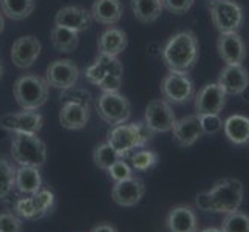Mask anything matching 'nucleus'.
<instances>
[{
  "instance_id": "obj_19",
  "label": "nucleus",
  "mask_w": 249,
  "mask_h": 232,
  "mask_svg": "<svg viewBox=\"0 0 249 232\" xmlns=\"http://www.w3.org/2000/svg\"><path fill=\"white\" fill-rule=\"evenodd\" d=\"M166 226L169 232H198V217L192 206L179 204L169 211Z\"/></svg>"
},
{
  "instance_id": "obj_7",
  "label": "nucleus",
  "mask_w": 249,
  "mask_h": 232,
  "mask_svg": "<svg viewBox=\"0 0 249 232\" xmlns=\"http://www.w3.org/2000/svg\"><path fill=\"white\" fill-rule=\"evenodd\" d=\"M94 107H96L99 118L111 127L127 123L132 115L130 101L118 91H102Z\"/></svg>"
},
{
  "instance_id": "obj_39",
  "label": "nucleus",
  "mask_w": 249,
  "mask_h": 232,
  "mask_svg": "<svg viewBox=\"0 0 249 232\" xmlns=\"http://www.w3.org/2000/svg\"><path fill=\"white\" fill-rule=\"evenodd\" d=\"M195 0H162V6L169 13L174 14H184L192 8Z\"/></svg>"
},
{
  "instance_id": "obj_29",
  "label": "nucleus",
  "mask_w": 249,
  "mask_h": 232,
  "mask_svg": "<svg viewBox=\"0 0 249 232\" xmlns=\"http://www.w3.org/2000/svg\"><path fill=\"white\" fill-rule=\"evenodd\" d=\"M16 189V167L5 157L0 158V200L10 196Z\"/></svg>"
},
{
  "instance_id": "obj_13",
  "label": "nucleus",
  "mask_w": 249,
  "mask_h": 232,
  "mask_svg": "<svg viewBox=\"0 0 249 232\" xmlns=\"http://www.w3.org/2000/svg\"><path fill=\"white\" fill-rule=\"evenodd\" d=\"M0 125L8 132L37 133L44 127V116L36 110H22L19 113H5L0 118Z\"/></svg>"
},
{
  "instance_id": "obj_22",
  "label": "nucleus",
  "mask_w": 249,
  "mask_h": 232,
  "mask_svg": "<svg viewBox=\"0 0 249 232\" xmlns=\"http://www.w3.org/2000/svg\"><path fill=\"white\" fill-rule=\"evenodd\" d=\"M124 8L121 0H94L91 5V19L101 25H116L121 20Z\"/></svg>"
},
{
  "instance_id": "obj_43",
  "label": "nucleus",
  "mask_w": 249,
  "mask_h": 232,
  "mask_svg": "<svg viewBox=\"0 0 249 232\" xmlns=\"http://www.w3.org/2000/svg\"><path fill=\"white\" fill-rule=\"evenodd\" d=\"M3 27H5V20H3V16L0 14V34L3 31Z\"/></svg>"
},
{
  "instance_id": "obj_30",
  "label": "nucleus",
  "mask_w": 249,
  "mask_h": 232,
  "mask_svg": "<svg viewBox=\"0 0 249 232\" xmlns=\"http://www.w3.org/2000/svg\"><path fill=\"white\" fill-rule=\"evenodd\" d=\"M118 160H123V158L119 157V153L111 147L108 143L99 144L98 147L93 150V162H94V166L99 167L101 170H107Z\"/></svg>"
},
{
  "instance_id": "obj_25",
  "label": "nucleus",
  "mask_w": 249,
  "mask_h": 232,
  "mask_svg": "<svg viewBox=\"0 0 249 232\" xmlns=\"http://www.w3.org/2000/svg\"><path fill=\"white\" fill-rule=\"evenodd\" d=\"M42 189V177L39 167L19 166L16 169V191L20 195H33Z\"/></svg>"
},
{
  "instance_id": "obj_9",
  "label": "nucleus",
  "mask_w": 249,
  "mask_h": 232,
  "mask_svg": "<svg viewBox=\"0 0 249 232\" xmlns=\"http://www.w3.org/2000/svg\"><path fill=\"white\" fill-rule=\"evenodd\" d=\"M161 93L170 104H186L194 96V81L186 71H170L161 82Z\"/></svg>"
},
{
  "instance_id": "obj_27",
  "label": "nucleus",
  "mask_w": 249,
  "mask_h": 232,
  "mask_svg": "<svg viewBox=\"0 0 249 232\" xmlns=\"http://www.w3.org/2000/svg\"><path fill=\"white\" fill-rule=\"evenodd\" d=\"M50 40L53 47L61 53H71L79 45V36L73 30L54 25L50 33Z\"/></svg>"
},
{
  "instance_id": "obj_35",
  "label": "nucleus",
  "mask_w": 249,
  "mask_h": 232,
  "mask_svg": "<svg viewBox=\"0 0 249 232\" xmlns=\"http://www.w3.org/2000/svg\"><path fill=\"white\" fill-rule=\"evenodd\" d=\"M61 99L64 102H76V104H81L90 108V102H91V94L85 90V89H79V87H71L62 90L61 93Z\"/></svg>"
},
{
  "instance_id": "obj_42",
  "label": "nucleus",
  "mask_w": 249,
  "mask_h": 232,
  "mask_svg": "<svg viewBox=\"0 0 249 232\" xmlns=\"http://www.w3.org/2000/svg\"><path fill=\"white\" fill-rule=\"evenodd\" d=\"M198 232H223L221 228H206V229H201Z\"/></svg>"
},
{
  "instance_id": "obj_24",
  "label": "nucleus",
  "mask_w": 249,
  "mask_h": 232,
  "mask_svg": "<svg viewBox=\"0 0 249 232\" xmlns=\"http://www.w3.org/2000/svg\"><path fill=\"white\" fill-rule=\"evenodd\" d=\"M223 132L226 138L235 145L249 143V118L245 115H231L223 123Z\"/></svg>"
},
{
  "instance_id": "obj_33",
  "label": "nucleus",
  "mask_w": 249,
  "mask_h": 232,
  "mask_svg": "<svg viewBox=\"0 0 249 232\" xmlns=\"http://www.w3.org/2000/svg\"><path fill=\"white\" fill-rule=\"evenodd\" d=\"M158 153L153 152V150H136L135 153L130 155V161H132V167L135 170H140V172H144V170H149L152 169L153 166L158 164Z\"/></svg>"
},
{
  "instance_id": "obj_31",
  "label": "nucleus",
  "mask_w": 249,
  "mask_h": 232,
  "mask_svg": "<svg viewBox=\"0 0 249 232\" xmlns=\"http://www.w3.org/2000/svg\"><path fill=\"white\" fill-rule=\"evenodd\" d=\"M223 232H249V215L245 212L234 211L226 214L221 223Z\"/></svg>"
},
{
  "instance_id": "obj_34",
  "label": "nucleus",
  "mask_w": 249,
  "mask_h": 232,
  "mask_svg": "<svg viewBox=\"0 0 249 232\" xmlns=\"http://www.w3.org/2000/svg\"><path fill=\"white\" fill-rule=\"evenodd\" d=\"M14 212L17 217H20L23 220H33V221L40 220L39 212L36 211V208H34L30 195L25 196V198H19L14 203Z\"/></svg>"
},
{
  "instance_id": "obj_12",
  "label": "nucleus",
  "mask_w": 249,
  "mask_h": 232,
  "mask_svg": "<svg viewBox=\"0 0 249 232\" xmlns=\"http://www.w3.org/2000/svg\"><path fill=\"white\" fill-rule=\"evenodd\" d=\"M226 106V93L218 84H206L195 96V115H220Z\"/></svg>"
},
{
  "instance_id": "obj_11",
  "label": "nucleus",
  "mask_w": 249,
  "mask_h": 232,
  "mask_svg": "<svg viewBox=\"0 0 249 232\" xmlns=\"http://www.w3.org/2000/svg\"><path fill=\"white\" fill-rule=\"evenodd\" d=\"M79 79V68L70 59H57L47 67L45 81L48 87L67 90L76 85Z\"/></svg>"
},
{
  "instance_id": "obj_5",
  "label": "nucleus",
  "mask_w": 249,
  "mask_h": 232,
  "mask_svg": "<svg viewBox=\"0 0 249 232\" xmlns=\"http://www.w3.org/2000/svg\"><path fill=\"white\" fill-rule=\"evenodd\" d=\"M208 192L211 196V212L226 215L240 209L245 196V186L237 178H223Z\"/></svg>"
},
{
  "instance_id": "obj_6",
  "label": "nucleus",
  "mask_w": 249,
  "mask_h": 232,
  "mask_svg": "<svg viewBox=\"0 0 249 232\" xmlns=\"http://www.w3.org/2000/svg\"><path fill=\"white\" fill-rule=\"evenodd\" d=\"M13 93L22 110H37L48 99V84L37 74H23L14 82Z\"/></svg>"
},
{
  "instance_id": "obj_15",
  "label": "nucleus",
  "mask_w": 249,
  "mask_h": 232,
  "mask_svg": "<svg viewBox=\"0 0 249 232\" xmlns=\"http://www.w3.org/2000/svg\"><path fill=\"white\" fill-rule=\"evenodd\" d=\"M217 51L226 65H240L246 59V45L238 31L220 33L217 40Z\"/></svg>"
},
{
  "instance_id": "obj_36",
  "label": "nucleus",
  "mask_w": 249,
  "mask_h": 232,
  "mask_svg": "<svg viewBox=\"0 0 249 232\" xmlns=\"http://www.w3.org/2000/svg\"><path fill=\"white\" fill-rule=\"evenodd\" d=\"M198 118L203 135H215L223 130V123L225 121H223L220 115H201Z\"/></svg>"
},
{
  "instance_id": "obj_32",
  "label": "nucleus",
  "mask_w": 249,
  "mask_h": 232,
  "mask_svg": "<svg viewBox=\"0 0 249 232\" xmlns=\"http://www.w3.org/2000/svg\"><path fill=\"white\" fill-rule=\"evenodd\" d=\"M30 196L33 200L34 208H36V211L39 212L40 218H44L48 212L53 211L56 198H54V194L48 191V189H40V191H37L36 194H33Z\"/></svg>"
},
{
  "instance_id": "obj_17",
  "label": "nucleus",
  "mask_w": 249,
  "mask_h": 232,
  "mask_svg": "<svg viewBox=\"0 0 249 232\" xmlns=\"http://www.w3.org/2000/svg\"><path fill=\"white\" fill-rule=\"evenodd\" d=\"M54 23L57 27H64L73 30L76 33L87 31L91 25V14L85 8L78 5H70L61 8L54 17Z\"/></svg>"
},
{
  "instance_id": "obj_1",
  "label": "nucleus",
  "mask_w": 249,
  "mask_h": 232,
  "mask_svg": "<svg viewBox=\"0 0 249 232\" xmlns=\"http://www.w3.org/2000/svg\"><path fill=\"white\" fill-rule=\"evenodd\" d=\"M162 61L170 71H189L198 61V37L191 30L174 34L161 51Z\"/></svg>"
},
{
  "instance_id": "obj_37",
  "label": "nucleus",
  "mask_w": 249,
  "mask_h": 232,
  "mask_svg": "<svg viewBox=\"0 0 249 232\" xmlns=\"http://www.w3.org/2000/svg\"><path fill=\"white\" fill-rule=\"evenodd\" d=\"M107 172H108L110 178L113 179L115 183H116V181H123V179H125V178L133 177V170H132V167L128 166L124 160H118L116 162H113V164H111V166L107 169Z\"/></svg>"
},
{
  "instance_id": "obj_8",
  "label": "nucleus",
  "mask_w": 249,
  "mask_h": 232,
  "mask_svg": "<svg viewBox=\"0 0 249 232\" xmlns=\"http://www.w3.org/2000/svg\"><path fill=\"white\" fill-rule=\"evenodd\" d=\"M211 20L220 33L238 31L243 25V8L235 0H208Z\"/></svg>"
},
{
  "instance_id": "obj_3",
  "label": "nucleus",
  "mask_w": 249,
  "mask_h": 232,
  "mask_svg": "<svg viewBox=\"0 0 249 232\" xmlns=\"http://www.w3.org/2000/svg\"><path fill=\"white\" fill-rule=\"evenodd\" d=\"M123 64L116 56L101 53L89 68H85L87 81L98 85L102 91H118L123 84Z\"/></svg>"
},
{
  "instance_id": "obj_45",
  "label": "nucleus",
  "mask_w": 249,
  "mask_h": 232,
  "mask_svg": "<svg viewBox=\"0 0 249 232\" xmlns=\"http://www.w3.org/2000/svg\"><path fill=\"white\" fill-rule=\"evenodd\" d=\"M248 145H249V143H248Z\"/></svg>"
},
{
  "instance_id": "obj_26",
  "label": "nucleus",
  "mask_w": 249,
  "mask_h": 232,
  "mask_svg": "<svg viewBox=\"0 0 249 232\" xmlns=\"http://www.w3.org/2000/svg\"><path fill=\"white\" fill-rule=\"evenodd\" d=\"M162 10H164L162 0H132L133 16L141 23H152L158 20Z\"/></svg>"
},
{
  "instance_id": "obj_10",
  "label": "nucleus",
  "mask_w": 249,
  "mask_h": 232,
  "mask_svg": "<svg viewBox=\"0 0 249 232\" xmlns=\"http://www.w3.org/2000/svg\"><path fill=\"white\" fill-rule=\"evenodd\" d=\"M175 121V111L166 99H153L145 107L144 123L153 133L170 132Z\"/></svg>"
},
{
  "instance_id": "obj_20",
  "label": "nucleus",
  "mask_w": 249,
  "mask_h": 232,
  "mask_svg": "<svg viewBox=\"0 0 249 232\" xmlns=\"http://www.w3.org/2000/svg\"><path fill=\"white\" fill-rule=\"evenodd\" d=\"M217 84L226 94H242L249 87V73L243 64L226 65L220 71Z\"/></svg>"
},
{
  "instance_id": "obj_23",
  "label": "nucleus",
  "mask_w": 249,
  "mask_h": 232,
  "mask_svg": "<svg viewBox=\"0 0 249 232\" xmlns=\"http://www.w3.org/2000/svg\"><path fill=\"white\" fill-rule=\"evenodd\" d=\"M127 34L116 27H110L101 34L98 40V50L101 54H108V56H118L127 48Z\"/></svg>"
},
{
  "instance_id": "obj_14",
  "label": "nucleus",
  "mask_w": 249,
  "mask_h": 232,
  "mask_svg": "<svg viewBox=\"0 0 249 232\" xmlns=\"http://www.w3.org/2000/svg\"><path fill=\"white\" fill-rule=\"evenodd\" d=\"M145 194V186L141 178L130 177L123 181H116L111 187V200L121 208H133Z\"/></svg>"
},
{
  "instance_id": "obj_16",
  "label": "nucleus",
  "mask_w": 249,
  "mask_h": 232,
  "mask_svg": "<svg viewBox=\"0 0 249 232\" xmlns=\"http://www.w3.org/2000/svg\"><path fill=\"white\" fill-rule=\"evenodd\" d=\"M170 132L174 143L179 147H191L203 136L200 118L196 115H189L177 119Z\"/></svg>"
},
{
  "instance_id": "obj_41",
  "label": "nucleus",
  "mask_w": 249,
  "mask_h": 232,
  "mask_svg": "<svg viewBox=\"0 0 249 232\" xmlns=\"http://www.w3.org/2000/svg\"><path fill=\"white\" fill-rule=\"evenodd\" d=\"M90 232H118L115 226L108 225V223H99V225L94 226Z\"/></svg>"
},
{
  "instance_id": "obj_44",
  "label": "nucleus",
  "mask_w": 249,
  "mask_h": 232,
  "mask_svg": "<svg viewBox=\"0 0 249 232\" xmlns=\"http://www.w3.org/2000/svg\"><path fill=\"white\" fill-rule=\"evenodd\" d=\"M2 73H3V67H2V61H0V77H2Z\"/></svg>"
},
{
  "instance_id": "obj_21",
  "label": "nucleus",
  "mask_w": 249,
  "mask_h": 232,
  "mask_svg": "<svg viewBox=\"0 0 249 232\" xmlns=\"http://www.w3.org/2000/svg\"><path fill=\"white\" fill-rule=\"evenodd\" d=\"M90 119V108L76 104V102H64L59 111V123L67 130H81L87 125Z\"/></svg>"
},
{
  "instance_id": "obj_2",
  "label": "nucleus",
  "mask_w": 249,
  "mask_h": 232,
  "mask_svg": "<svg viewBox=\"0 0 249 232\" xmlns=\"http://www.w3.org/2000/svg\"><path fill=\"white\" fill-rule=\"evenodd\" d=\"M153 133L144 121L133 124L113 125L107 133V143L113 147L123 160L127 158L133 150L142 149L152 138Z\"/></svg>"
},
{
  "instance_id": "obj_4",
  "label": "nucleus",
  "mask_w": 249,
  "mask_h": 232,
  "mask_svg": "<svg viewBox=\"0 0 249 232\" xmlns=\"http://www.w3.org/2000/svg\"><path fill=\"white\" fill-rule=\"evenodd\" d=\"M11 157L19 166L40 167L47 161V147L37 133L14 132L11 138Z\"/></svg>"
},
{
  "instance_id": "obj_38",
  "label": "nucleus",
  "mask_w": 249,
  "mask_h": 232,
  "mask_svg": "<svg viewBox=\"0 0 249 232\" xmlns=\"http://www.w3.org/2000/svg\"><path fill=\"white\" fill-rule=\"evenodd\" d=\"M0 232H22V218L16 214H0Z\"/></svg>"
},
{
  "instance_id": "obj_40",
  "label": "nucleus",
  "mask_w": 249,
  "mask_h": 232,
  "mask_svg": "<svg viewBox=\"0 0 249 232\" xmlns=\"http://www.w3.org/2000/svg\"><path fill=\"white\" fill-rule=\"evenodd\" d=\"M195 204H196V208H198L200 211L211 212V196H209V192L208 191H203L200 194H196V196H195Z\"/></svg>"
},
{
  "instance_id": "obj_28",
  "label": "nucleus",
  "mask_w": 249,
  "mask_h": 232,
  "mask_svg": "<svg viewBox=\"0 0 249 232\" xmlns=\"http://www.w3.org/2000/svg\"><path fill=\"white\" fill-rule=\"evenodd\" d=\"M36 0H0V8L11 20H23L34 11Z\"/></svg>"
},
{
  "instance_id": "obj_18",
  "label": "nucleus",
  "mask_w": 249,
  "mask_h": 232,
  "mask_svg": "<svg viewBox=\"0 0 249 232\" xmlns=\"http://www.w3.org/2000/svg\"><path fill=\"white\" fill-rule=\"evenodd\" d=\"M42 44L34 36L19 37L11 48V61L19 68H30L40 54Z\"/></svg>"
}]
</instances>
